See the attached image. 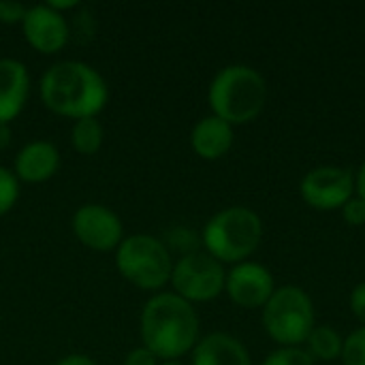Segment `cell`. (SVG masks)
Returning a JSON list of instances; mask_svg holds the SVG:
<instances>
[{
    "label": "cell",
    "instance_id": "obj_1",
    "mask_svg": "<svg viewBox=\"0 0 365 365\" xmlns=\"http://www.w3.org/2000/svg\"><path fill=\"white\" fill-rule=\"evenodd\" d=\"M43 105L68 120L96 118L109 101L105 77L81 60H60L51 64L38 81Z\"/></svg>",
    "mask_w": 365,
    "mask_h": 365
},
{
    "label": "cell",
    "instance_id": "obj_2",
    "mask_svg": "<svg viewBox=\"0 0 365 365\" xmlns=\"http://www.w3.org/2000/svg\"><path fill=\"white\" fill-rule=\"evenodd\" d=\"M139 334L145 349L160 361H180L199 342V314L173 291L154 293L139 317Z\"/></svg>",
    "mask_w": 365,
    "mask_h": 365
},
{
    "label": "cell",
    "instance_id": "obj_3",
    "mask_svg": "<svg viewBox=\"0 0 365 365\" xmlns=\"http://www.w3.org/2000/svg\"><path fill=\"white\" fill-rule=\"evenodd\" d=\"M212 115L231 126L257 120L267 103L265 77L248 64H229L220 68L207 90Z\"/></svg>",
    "mask_w": 365,
    "mask_h": 365
},
{
    "label": "cell",
    "instance_id": "obj_4",
    "mask_svg": "<svg viewBox=\"0 0 365 365\" xmlns=\"http://www.w3.org/2000/svg\"><path fill=\"white\" fill-rule=\"evenodd\" d=\"M263 240V222L261 216L244 205H233L214 214L201 233V244L210 257L216 261L244 263L252 257Z\"/></svg>",
    "mask_w": 365,
    "mask_h": 365
},
{
    "label": "cell",
    "instance_id": "obj_5",
    "mask_svg": "<svg viewBox=\"0 0 365 365\" xmlns=\"http://www.w3.org/2000/svg\"><path fill=\"white\" fill-rule=\"evenodd\" d=\"M173 257L163 240L150 233H135L122 240L115 250V267L120 276L139 291L160 293L171 280Z\"/></svg>",
    "mask_w": 365,
    "mask_h": 365
},
{
    "label": "cell",
    "instance_id": "obj_6",
    "mask_svg": "<svg viewBox=\"0 0 365 365\" xmlns=\"http://www.w3.org/2000/svg\"><path fill=\"white\" fill-rule=\"evenodd\" d=\"M314 327V304L302 287L284 284L276 289L263 308V329L280 349L304 344Z\"/></svg>",
    "mask_w": 365,
    "mask_h": 365
},
{
    "label": "cell",
    "instance_id": "obj_7",
    "mask_svg": "<svg viewBox=\"0 0 365 365\" xmlns=\"http://www.w3.org/2000/svg\"><path fill=\"white\" fill-rule=\"evenodd\" d=\"M227 272L220 261L210 257L205 250L180 257L173 263L171 289L178 297L188 304H205L216 299L225 291Z\"/></svg>",
    "mask_w": 365,
    "mask_h": 365
},
{
    "label": "cell",
    "instance_id": "obj_8",
    "mask_svg": "<svg viewBox=\"0 0 365 365\" xmlns=\"http://www.w3.org/2000/svg\"><path fill=\"white\" fill-rule=\"evenodd\" d=\"M306 205L319 212L342 210L355 197V175L351 169L323 165L308 171L299 184Z\"/></svg>",
    "mask_w": 365,
    "mask_h": 365
},
{
    "label": "cell",
    "instance_id": "obj_9",
    "mask_svg": "<svg viewBox=\"0 0 365 365\" xmlns=\"http://www.w3.org/2000/svg\"><path fill=\"white\" fill-rule=\"evenodd\" d=\"M71 227L79 244L94 252L118 250L124 240V225L120 216L101 203H86L77 207Z\"/></svg>",
    "mask_w": 365,
    "mask_h": 365
},
{
    "label": "cell",
    "instance_id": "obj_10",
    "mask_svg": "<svg viewBox=\"0 0 365 365\" xmlns=\"http://www.w3.org/2000/svg\"><path fill=\"white\" fill-rule=\"evenodd\" d=\"M274 291H276L274 276L261 263L244 261V263L233 265L231 272H227L225 293L235 306L244 310L265 308Z\"/></svg>",
    "mask_w": 365,
    "mask_h": 365
},
{
    "label": "cell",
    "instance_id": "obj_11",
    "mask_svg": "<svg viewBox=\"0 0 365 365\" xmlns=\"http://www.w3.org/2000/svg\"><path fill=\"white\" fill-rule=\"evenodd\" d=\"M21 32L28 45L43 56L62 51L71 36L66 15L53 11L47 4L28 6L26 17L21 21Z\"/></svg>",
    "mask_w": 365,
    "mask_h": 365
},
{
    "label": "cell",
    "instance_id": "obj_12",
    "mask_svg": "<svg viewBox=\"0 0 365 365\" xmlns=\"http://www.w3.org/2000/svg\"><path fill=\"white\" fill-rule=\"evenodd\" d=\"M30 96V73L21 60L0 58V124H11Z\"/></svg>",
    "mask_w": 365,
    "mask_h": 365
},
{
    "label": "cell",
    "instance_id": "obj_13",
    "mask_svg": "<svg viewBox=\"0 0 365 365\" xmlns=\"http://www.w3.org/2000/svg\"><path fill=\"white\" fill-rule=\"evenodd\" d=\"M58 169L60 152L51 141H30L17 152L13 160L15 178L26 184H43L51 180Z\"/></svg>",
    "mask_w": 365,
    "mask_h": 365
},
{
    "label": "cell",
    "instance_id": "obj_14",
    "mask_svg": "<svg viewBox=\"0 0 365 365\" xmlns=\"http://www.w3.org/2000/svg\"><path fill=\"white\" fill-rule=\"evenodd\" d=\"M192 365H252L248 349L231 334L214 331L199 338L192 349Z\"/></svg>",
    "mask_w": 365,
    "mask_h": 365
},
{
    "label": "cell",
    "instance_id": "obj_15",
    "mask_svg": "<svg viewBox=\"0 0 365 365\" xmlns=\"http://www.w3.org/2000/svg\"><path fill=\"white\" fill-rule=\"evenodd\" d=\"M233 126L216 115L201 118L190 130V148L203 160H218L233 148Z\"/></svg>",
    "mask_w": 365,
    "mask_h": 365
},
{
    "label": "cell",
    "instance_id": "obj_16",
    "mask_svg": "<svg viewBox=\"0 0 365 365\" xmlns=\"http://www.w3.org/2000/svg\"><path fill=\"white\" fill-rule=\"evenodd\" d=\"M306 344H308V353L314 361H334V359L342 357L344 340L336 329H331L327 325H317L312 329V334L308 336Z\"/></svg>",
    "mask_w": 365,
    "mask_h": 365
},
{
    "label": "cell",
    "instance_id": "obj_17",
    "mask_svg": "<svg viewBox=\"0 0 365 365\" xmlns=\"http://www.w3.org/2000/svg\"><path fill=\"white\" fill-rule=\"evenodd\" d=\"M105 141V128L98 122V118H83L77 120L71 128V143L77 154L94 156Z\"/></svg>",
    "mask_w": 365,
    "mask_h": 365
},
{
    "label": "cell",
    "instance_id": "obj_18",
    "mask_svg": "<svg viewBox=\"0 0 365 365\" xmlns=\"http://www.w3.org/2000/svg\"><path fill=\"white\" fill-rule=\"evenodd\" d=\"M163 242L169 248V252L175 250V252H180V257L199 252V237H197V233L190 231V229H184V227H175V229L167 231Z\"/></svg>",
    "mask_w": 365,
    "mask_h": 365
},
{
    "label": "cell",
    "instance_id": "obj_19",
    "mask_svg": "<svg viewBox=\"0 0 365 365\" xmlns=\"http://www.w3.org/2000/svg\"><path fill=\"white\" fill-rule=\"evenodd\" d=\"M19 199V180L15 178L13 169L0 165V216L9 214Z\"/></svg>",
    "mask_w": 365,
    "mask_h": 365
},
{
    "label": "cell",
    "instance_id": "obj_20",
    "mask_svg": "<svg viewBox=\"0 0 365 365\" xmlns=\"http://www.w3.org/2000/svg\"><path fill=\"white\" fill-rule=\"evenodd\" d=\"M263 365H314V359L302 346H282L274 351Z\"/></svg>",
    "mask_w": 365,
    "mask_h": 365
},
{
    "label": "cell",
    "instance_id": "obj_21",
    "mask_svg": "<svg viewBox=\"0 0 365 365\" xmlns=\"http://www.w3.org/2000/svg\"><path fill=\"white\" fill-rule=\"evenodd\" d=\"M340 359L344 365H365V327L355 329L349 338H344Z\"/></svg>",
    "mask_w": 365,
    "mask_h": 365
},
{
    "label": "cell",
    "instance_id": "obj_22",
    "mask_svg": "<svg viewBox=\"0 0 365 365\" xmlns=\"http://www.w3.org/2000/svg\"><path fill=\"white\" fill-rule=\"evenodd\" d=\"M340 212H342V218L349 227H364L365 225V201L359 199L357 195Z\"/></svg>",
    "mask_w": 365,
    "mask_h": 365
},
{
    "label": "cell",
    "instance_id": "obj_23",
    "mask_svg": "<svg viewBox=\"0 0 365 365\" xmlns=\"http://www.w3.org/2000/svg\"><path fill=\"white\" fill-rule=\"evenodd\" d=\"M28 6L15 0H0V21L2 24H21Z\"/></svg>",
    "mask_w": 365,
    "mask_h": 365
},
{
    "label": "cell",
    "instance_id": "obj_24",
    "mask_svg": "<svg viewBox=\"0 0 365 365\" xmlns=\"http://www.w3.org/2000/svg\"><path fill=\"white\" fill-rule=\"evenodd\" d=\"M163 361L150 351V349H145L143 344L141 346H135L133 351H128L126 353V357H124V361L122 365H160Z\"/></svg>",
    "mask_w": 365,
    "mask_h": 365
},
{
    "label": "cell",
    "instance_id": "obj_25",
    "mask_svg": "<svg viewBox=\"0 0 365 365\" xmlns=\"http://www.w3.org/2000/svg\"><path fill=\"white\" fill-rule=\"evenodd\" d=\"M351 312L361 323V327H365V282L351 291Z\"/></svg>",
    "mask_w": 365,
    "mask_h": 365
},
{
    "label": "cell",
    "instance_id": "obj_26",
    "mask_svg": "<svg viewBox=\"0 0 365 365\" xmlns=\"http://www.w3.org/2000/svg\"><path fill=\"white\" fill-rule=\"evenodd\" d=\"M53 365H98L92 357L88 355H81V353H73V355H66L62 359H58Z\"/></svg>",
    "mask_w": 365,
    "mask_h": 365
},
{
    "label": "cell",
    "instance_id": "obj_27",
    "mask_svg": "<svg viewBox=\"0 0 365 365\" xmlns=\"http://www.w3.org/2000/svg\"><path fill=\"white\" fill-rule=\"evenodd\" d=\"M47 6H51L53 11H58V13H62L64 15V11H71V9H77L79 6V2L77 0H49V2H45Z\"/></svg>",
    "mask_w": 365,
    "mask_h": 365
},
{
    "label": "cell",
    "instance_id": "obj_28",
    "mask_svg": "<svg viewBox=\"0 0 365 365\" xmlns=\"http://www.w3.org/2000/svg\"><path fill=\"white\" fill-rule=\"evenodd\" d=\"M355 192H357L359 199L365 201V163L359 167V171L355 175Z\"/></svg>",
    "mask_w": 365,
    "mask_h": 365
},
{
    "label": "cell",
    "instance_id": "obj_29",
    "mask_svg": "<svg viewBox=\"0 0 365 365\" xmlns=\"http://www.w3.org/2000/svg\"><path fill=\"white\" fill-rule=\"evenodd\" d=\"M11 145V124H0V150Z\"/></svg>",
    "mask_w": 365,
    "mask_h": 365
},
{
    "label": "cell",
    "instance_id": "obj_30",
    "mask_svg": "<svg viewBox=\"0 0 365 365\" xmlns=\"http://www.w3.org/2000/svg\"><path fill=\"white\" fill-rule=\"evenodd\" d=\"M160 365H182V364H180V361H163Z\"/></svg>",
    "mask_w": 365,
    "mask_h": 365
}]
</instances>
